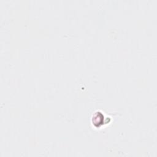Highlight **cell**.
I'll return each instance as SVG.
<instances>
[{
    "label": "cell",
    "instance_id": "1",
    "mask_svg": "<svg viewBox=\"0 0 157 157\" xmlns=\"http://www.w3.org/2000/svg\"><path fill=\"white\" fill-rule=\"evenodd\" d=\"M92 121L93 124L95 126L99 127L101 126V124H104L105 123H109L110 121V118H105L102 113L97 112L94 113V116H93Z\"/></svg>",
    "mask_w": 157,
    "mask_h": 157
}]
</instances>
